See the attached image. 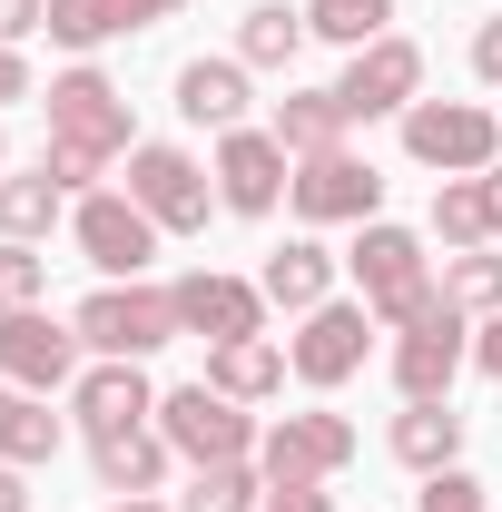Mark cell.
<instances>
[{
	"label": "cell",
	"instance_id": "6da1fadb",
	"mask_svg": "<svg viewBox=\"0 0 502 512\" xmlns=\"http://www.w3.org/2000/svg\"><path fill=\"white\" fill-rule=\"evenodd\" d=\"M40 109H50V158H40V168H50L60 188H89L119 148H138V138H128V99L99 79V69L50 79V99H40Z\"/></svg>",
	"mask_w": 502,
	"mask_h": 512
},
{
	"label": "cell",
	"instance_id": "7a4b0ae2",
	"mask_svg": "<svg viewBox=\"0 0 502 512\" xmlns=\"http://www.w3.org/2000/svg\"><path fill=\"white\" fill-rule=\"evenodd\" d=\"M69 335L99 345V355H119V365H138V355H158L168 335H188V325H178V286H138V276H128V286H99V296L69 316Z\"/></svg>",
	"mask_w": 502,
	"mask_h": 512
},
{
	"label": "cell",
	"instance_id": "3957f363",
	"mask_svg": "<svg viewBox=\"0 0 502 512\" xmlns=\"http://www.w3.org/2000/svg\"><path fill=\"white\" fill-rule=\"evenodd\" d=\"M355 286H365V306H375V325H404L434 306V276H424V237L414 227H384V217H365V237H355Z\"/></svg>",
	"mask_w": 502,
	"mask_h": 512
},
{
	"label": "cell",
	"instance_id": "277c9868",
	"mask_svg": "<svg viewBox=\"0 0 502 512\" xmlns=\"http://www.w3.org/2000/svg\"><path fill=\"white\" fill-rule=\"evenodd\" d=\"M404 148H414L424 168H443V178H483L493 148H502V119L473 109V99H414V109H404Z\"/></svg>",
	"mask_w": 502,
	"mask_h": 512
},
{
	"label": "cell",
	"instance_id": "5b68a950",
	"mask_svg": "<svg viewBox=\"0 0 502 512\" xmlns=\"http://www.w3.org/2000/svg\"><path fill=\"white\" fill-rule=\"evenodd\" d=\"M158 434L188 453V463H247V453H256V424L237 414V394H217V384L158 394Z\"/></svg>",
	"mask_w": 502,
	"mask_h": 512
},
{
	"label": "cell",
	"instance_id": "8992f818",
	"mask_svg": "<svg viewBox=\"0 0 502 512\" xmlns=\"http://www.w3.org/2000/svg\"><path fill=\"white\" fill-rule=\"evenodd\" d=\"M345 463H355V424H345V414H286V424L256 444L266 493H286V483H325V473H345Z\"/></svg>",
	"mask_w": 502,
	"mask_h": 512
},
{
	"label": "cell",
	"instance_id": "52a82bcc",
	"mask_svg": "<svg viewBox=\"0 0 502 512\" xmlns=\"http://www.w3.org/2000/svg\"><path fill=\"white\" fill-rule=\"evenodd\" d=\"M463 355H473V335H463V306H453V296H434L424 316L404 325V345H394V384H404V404H443Z\"/></svg>",
	"mask_w": 502,
	"mask_h": 512
},
{
	"label": "cell",
	"instance_id": "ba28073f",
	"mask_svg": "<svg viewBox=\"0 0 502 512\" xmlns=\"http://www.w3.org/2000/svg\"><path fill=\"white\" fill-rule=\"evenodd\" d=\"M286 197H296V217H315V227H335V217H375L384 207V178L355 158V148H315V158H296V178H286Z\"/></svg>",
	"mask_w": 502,
	"mask_h": 512
},
{
	"label": "cell",
	"instance_id": "9c48e42d",
	"mask_svg": "<svg viewBox=\"0 0 502 512\" xmlns=\"http://www.w3.org/2000/svg\"><path fill=\"white\" fill-rule=\"evenodd\" d=\"M128 197H138L158 227H178V237L207 227V168H197L188 148H128Z\"/></svg>",
	"mask_w": 502,
	"mask_h": 512
},
{
	"label": "cell",
	"instance_id": "30bf717a",
	"mask_svg": "<svg viewBox=\"0 0 502 512\" xmlns=\"http://www.w3.org/2000/svg\"><path fill=\"white\" fill-rule=\"evenodd\" d=\"M414 89H424V50L414 40H365L355 69L335 79L345 119H394V109H414Z\"/></svg>",
	"mask_w": 502,
	"mask_h": 512
},
{
	"label": "cell",
	"instance_id": "8fae6325",
	"mask_svg": "<svg viewBox=\"0 0 502 512\" xmlns=\"http://www.w3.org/2000/svg\"><path fill=\"white\" fill-rule=\"evenodd\" d=\"M296 178V158H286V138L276 128H227V148H217V197L237 207V217H266L276 197Z\"/></svg>",
	"mask_w": 502,
	"mask_h": 512
},
{
	"label": "cell",
	"instance_id": "7c38bea8",
	"mask_svg": "<svg viewBox=\"0 0 502 512\" xmlns=\"http://www.w3.org/2000/svg\"><path fill=\"white\" fill-rule=\"evenodd\" d=\"M69 365H79V335L40 316V306H20V316H0V375L20 384V394H60Z\"/></svg>",
	"mask_w": 502,
	"mask_h": 512
},
{
	"label": "cell",
	"instance_id": "4fadbf2b",
	"mask_svg": "<svg viewBox=\"0 0 502 512\" xmlns=\"http://www.w3.org/2000/svg\"><path fill=\"white\" fill-rule=\"evenodd\" d=\"M365 345H375V306H365V296H355V306H315L286 365H296L306 384H345L355 365H365Z\"/></svg>",
	"mask_w": 502,
	"mask_h": 512
},
{
	"label": "cell",
	"instance_id": "5bb4252c",
	"mask_svg": "<svg viewBox=\"0 0 502 512\" xmlns=\"http://www.w3.org/2000/svg\"><path fill=\"white\" fill-rule=\"evenodd\" d=\"M79 247H89V266H109V276H138L158 256V217L138 197H79Z\"/></svg>",
	"mask_w": 502,
	"mask_h": 512
},
{
	"label": "cell",
	"instance_id": "9a60e30c",
	"mask_svg": "<svg viewBox=\"0 0 502 512\" xmlns=\"http://www.w3.org/2000/svg\"><path fill=\"white\" fill-rule=\"evenodd\" d=\"M178 325L188 335H207V345H237V335H256L266 325V296L256 286H237V276H178Z\"/></svg>",
	"mask_w": 502,
	"mask_h": 512
},
{
	"label": "cell",
	"instance_id": "2e32d148",
	"mask_svg": "<svg viewBox=\"0 0 502 512\" xmlns=\"http://www.w3.org/2000/svg\"><path fill=\"white\" fill-rule=\"evenodd\" d=\"M69 404H79V434H89V444H109V434H138V424L158 414L148 375H138V365H119V355H109L99 375H79V394H69Z\"/></svg>",
	"mask_w": 502,
	"mask_h": 512
},
{
	"label": "cell",
	"instance_id": "e0dca14e",
	"mask_svg": "<svg viewBox=\"0 0 502 512\" xmlns=\"http://www.w3.org/2000/svg\"><path fill=\"white\" fill-rule=\"evenodd\" d=\"M325 276H335V256H325V247H276V256H266V276H256V296L286 306V316H315V306H325Z\"/></svg>",
	"mask_w": 502,
	"mask_h": 512
},
{
	"label": "cell",
	"instance_id": "ac0fdd59",
	"mask_svg": "<svg viewBox=\"0 0 502 512\" xmlns=\"http://www.w3.org/2000/svg\"><path fill=\"white\" fill-rule=\"evenodd\" d=\"M178 109H188L197 128H237V109H247V69H237V60H188V69H178Z\"/></svg>",
	"mask_w": 502,
	"mask_h": 512
},
{
	"label": "cell",
	"instance_id": "d6986e66",
	"mask_svg": "<svg viewBox=\"0 0 502 512\" xmlns=\"http://www.w3.org/2000/svg\"><path fill=\"white\" fill-rule=\"evenodd\" d=\"M276 138H286V158L345 148V99H335V89H296V99H276Z\"/></svg>",
	"mask_w": 502,
	"mask_h": 512
},
{
	"label": "cell",
	"instance_id": "ffe728a7",
	"mask_svg": "<svg viewBox=\"0 0 502 512\" xmlns=\"http://www.w3.org/2000/svg\"><path fill=\"white\" fill-rule=\"evenodd\" d=\"M394 453H404L414 473H443V463L463 453V414H453V404H404V414H394Z\"/></svg>",
	"mask_w": 502,
	"mask_h": 512
},
{
	"label": "cell",
	"instance_id": "44dd1931",
	"mask_svg": "<svg viewBox=\"0 0 502 512\" xmlns=\"http://www.w3.org/2000/svg\"><path fill=\"white\" fill-rule=\"evenodd\" d=\"M207 384H217V394H237V404H256V394H276V384H286V355H276L266 335H237V345H217V355H207Z\"/></svg>",
	"mask_w": 502,
	"mask_h": 512
},
{
	"label": "cell",
	"instance_id": "7402d4cb",
	"mask_svg": "<svg viewBox=\"0 0 502 512\" xmlns=\"http://www.w3.org/2000/svg\"><path fill=\"white\" fill-rule=\"evenodd\" d=\"M99 453V483H109V493H158V463H168V434H148V424H138V434H109V444H89Z\"/></svg>",
	"mask_w": 502,
	"mask_h": 512
},
{
	"label": "cell",
	"instance_id": "603a6c76",
	"mask_svg": "<svg viewBox=\"0 0 502 512\" xmlns=\"http://www.w3.org/2000/svg\"><path fill=\"white\" fill-rule=\"evenodd\" d=\"M60 453V414L40 394H10L0 384V463H50Z\"/></svg>",
	"mask_w": 502,
	"mask_h": 512
},
{
	"label": "cell",
	"instance_id": "cb8c5ba5",
	"mask_svg": "<svg viewBox=\"0 0 502 512\" xmlns=\"http://www.w3.org/2000/svg\"><path fill=\"white\" fill-rule=\"evenodd\" d=\"M315 30H306V10H286V0H256L247 10V30H237V60H256V69H286L296 50H306Z\"/></svg>",
	"mask_w": 502,
	"mask_h": 512
},
{
	"label": "cell",
	"instance_id": "d4e9b609",
	"mask_svg": "<svg viewBox=\"0 0 502 512\" xmlns=\"http://www.w3.org/2000/svg\"><path fill=\"white\" fill-rule=\"evenodd\" d=\"M60 197H69V188L50 178V168H30V178H0V237H20V247H30V237L60 217Z\"/></svg>",
	"mask_w": 502,
	"mask_h": 512
},
{
	"label": "cell",
	"instance_id": "484cf974",
	"mask_svg": "<svg viewBox=\"0 0 502 512\" xmlns=\"http://www.w3.org/2000/svg\"><path fill=\"white\" fill-rule=\"evenodd\" d=\"M178 512H266V473H247V463H197V483H188Z\"/></svg>",
	"mask_w": 502,
	"mask_h": 512
},
{
	"label": "cell",
	"instance_id": "4316f807",
	"mask_svg": "<svg viewBox=\"0 0 502 512\" xmlns=\"http://www.w3.org/2000/svg\"><path fill=\"white\" fill-rule=\"evenodd\" d=\"M384 20H394V0H306V30L315 40H345V50L384 40Z\"/></svg>",
	"mask_w": 502,
	"mask_h": 512
},
{
	"label": "cell",
	"instance_id": "83f0119b",
	"mask_svg": "<svg viewBox=\"0 0 502 512\" xmlns=\"http://www.w3.org/2000/svg\"><path fill=\"white\" fill-rule=\"evenodd\" d=\"M434 237H443L453 256H473L483 237H493V217H483V178H453V188L434 197Z\"/></svg>",
	"mask_w": 502,
	"mask_h": 512
},
{
	"label": "cell",
	"instance_id": "f1b7e54d",
	"mask_svg": "<svg viewBox=\"0 0 502 512\" xmlns=\"http://www.w3.org/2000/svg\"><path fill=\"white\" fill-rule=\"evenodd\" d=\"M119 0H50V40L60 50H99V40H119Z\"/></svg>",
	"mask_w": 502,
	"mask_h": 512
},
{
	"label": "cell",
	"instance_id": "f546056e",
	"mask_svg": "<svg viewBox=\"0 0 502 512\" xmlns=\"http://www.w3.org/2000/svg\"><path fill=\"white\" fill-rule=\"evenodd\" d=\"M443 296H453V306H463V316H502V256H453V266H443Z\"/></svg>",
	"mask_w": 502,
	"mask_h": 512
},
{
	"label": "cell",
	"instance_id": "4dcf8cb0",
	"mask_svg": "<svg viewBox=\"0 0 502 512\" xmlns=\"http://www.w3.org/2000/svg\"><path fill=\"white\" fill-rule=\"evenodd\" d=\"M20 306H40V256L20 237H0V316H20Z\"/></svg>",
	"mask_w": 502,
	"mask_h": 512
},
{
	"label": "cell",
	"instance_id": "1f68e13d",
	"mask_svg": "<svg viewBox=\"0 0 502 512\" xmlns=\"http://www.w3.org/2000/svg\"><path fill=\"white\" fill-rule=\"evenodd\" d=\"M414 512H483V483L443 463V473H424V503H414Z\"/></svg>",
	"mask_w": 502,
	"mask_h": 512
},
{
	"label": "cell",
	"instance_id": "d6a6232c",
	"mask_svg": "<svg viewBox=\"0 0 502 512\" xmlns=\"http://www.w3.org/2000/svg\"><path fill=\"white\" fill-rule=\"evenodd\" d=\"M20 30H50V0H0V40H20Z\"/></svg>",
	"mask_w": 502,
	"mask_h": 512
},
{
	"label": "cell",
	"instance_id": "836d02e7",
	"mask_svg": "<svg viewBox=\"0 0 502 512\" xmlns=\"http://www.w3.org/2000/svg\"><path fill=\"white\" fill-rule=\"evenodd\" d=\"M266 512H335V503H325V483H286V493H266Z\"/></svg>",
	"mask_w": 502,
	"mask_h": 512
},
{
	"label": "cell",
	"instance_id": "e575fe53",
	"mask_svg": "<svg viewBox=\"0 0 502 512\" xmlns=\"http://www.w3.org/2000/svg\"><path fill=\"white\" fill-rule=\"evenodd\" d=\"M473 69L502 89V20H483V30H473Z\"/></svg>",
	"mask_w": 502,
	"mask_h": 512
},
{
	"label": "cell",
	"instance_id": "d590c367",
	"mask_svg": "<svg viewBox=\"0 0 502 512\" xmlns=\"http://www.w3.org/2000/svg\"><path fill=\"white\" fill-rule=\"evenodd\" d=\"M10 99H30V69H20V50L0 40V109H10Z\"/></svg>",
	"mask_w": 502,
	"mask_h": 512
},
{
	"label": "cell",
	"instance_id": "8d00e7d4",
	"mask_svg": "<svg viewBox=\"0 0 502 512\" xmlns=\"http://www.w3.org/2000/svg\"><path fill=\"white\" fill-rule=\"evenodd\" d=\"M473 365H483V375H493V384H502V316H493V325H483V335H473Z\"/></svg>",
	"mask_w": 502,
	"mask_h": 512
},
{
	"label": "cell",
	"instance_id": "74e56055",
	"mask_svg": "<svg viewBox=\"0 0 502 512\" xmlns=\"http://www.w3.org/2000/svg\"><path fill=\"white\" fill-rule=\"evenodd\" d=\"M168 10H178V0H119V20H128V30H148V20H168Z\"/></svg>",
	"mask_w": 502,
	"mask_h": 512
},
{
	"label": "cell",
	"instance_id": "f35d334b",
	"mask_svg": "<svg viewBox=\"0 0 502 512\" xmlns=\"http://www.w3.org/2000/svg\"><path fill=\"white\" fill-rule=\"evenodd\" d=\"M0 512H30V483H20V463H0Z\"/></svg>",
	"mask_w": 502,
	"mask_h": 512
},
{
	"label": "cell",
	"instance_id": "ab89813d",
	"mask_svg": "<svg viewBox=\"0 0 502 512\" xmlns=\"http://www.w3.org/2000/svg\"><path fill=\"white\" fill-rule=\"evenodd\" d=\"M483 217H493V237H502V168H483Z\"/></svg>",
	"mask_w": 502,
	"mask_h": 512
},
{
	"label": "cell",
	"instance_id": "60d3db41",
	"mask_svg": "<svg viewBox=\"0 0 502 512\" xmlns=\"http://www.w3.org/2000/svg\"><path fill=\"white\" fill-rule=\"evenodd\" d=\"M119 512H158V503H148V493H128V503H119Z\"/></svg>",
	"mask_w": 502,
	"mask_h": 512
}]
</instances>
